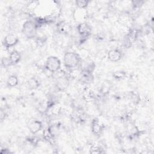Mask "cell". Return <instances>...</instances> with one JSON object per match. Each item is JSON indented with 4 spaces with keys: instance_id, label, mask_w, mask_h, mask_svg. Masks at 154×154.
I'll use <instances>...</instances> for the list:
<instances>
[{
    "instance_id": "1",
    "label": "cell",
    "mask_w": 154,
    "mask_h": 154,
    "mask_svg": "<svg viewBox=\"0 0 154 154\" xmlns=\"http://www.w3.org/2000/svg\"><path fill=\"white\" fill-rule=\"evenodd\" d=\"M81 58L79 54L74 51H67L63 55V63L69 71L78 68L81 63Z\"/></svg>"
},
{
    "instance_id": "2",
    "label": "cell",
    "mask_w": 154,
    "mask_h": 154,
    "mask_svg": "<svg viewBox=\"0 0 154 154\" xmlns=\"http://www.w3.org/2000/svg\"><path fill=\"white\" fill-rule=\"evenodd\" d=\"M38 28L34 20H26L22 27V32L28 39L35 38L37 35Z\"/></svg>"
},
{
    "instance_id": "3",
    "label": "cell",
    "mask_w": 154,
    "mask_h": 154,
    "mask_svg": "<svg viewBox=\"0 0 154 154\" xmlns=\"http://www.w3.org/2000/svg\"><path fill=\"white\" fill-rule=\"evenodd\" d=\"M61 63L60 60L56 56L51 55L47 58L45 61V67L54 73L61 69Z\"/></svg>"
},
{
    "instance_id": "4",
    "label": "cell",
    "mask_w": 154,
    "mask_h": 154,
    "mask_svg": "<svg viewBox=\"0 0 154 154\" xmlns=\"http://www.w3.org/2000/svg\"><path fill=\"white\" fill-rule=\"evenodd\" d=\"M96 64L90 58H87L81 60L79 66L82 73H92L95 69Z\"/></svg>"
},
{
    "instance_id": "5",
    "label": "cell",
    "mask_w": 154,
    "mask_h": 154,
    "mask_svg": "<svg viewBox=\"0 0 154 154\" xmlns=\"http://www.w3.org/2000/svg\"><path fill=\"white\" fill-rule=\"evenodd\" d=\"M76 31L79 37L87 38L91 34L92 27L88 23L84 22L78 23Z\"/></svg>"
},
{
    "instance_id": "6",
    "label": "cell",
    "mask_w": 154,
    "mask_h": 154,
    "mask_svg": "<svg viewBox=\"0 0 154 154\" xmlns=\"http://www.w3.org/2000/svg\"><path fill=\"white\" fill-rule=\"evenodd\" d=\"M72 17L73 20L78 23L85 22L88 13L87 9H81L76 8L72 11Z\"/></svg>"
},
{
    "instance_id": "7",
    "label": "cell",
    "mask_w": 154,
    "mask_h": 154,
    "mask_svg": "<svg viewBox=\"0 0 154 154\" xmlns=\"http://www.w3.org/2000/svg\"><path fill=\"white\" fill-rule=\"evenodd\" d=\"M69 84V77H68L67 74L66 75L56 78L55 86L58 91H64L67 89Z\"/></svg>"
},
{
    "instance_id": "8",
    "label": "cell",
    "mask_w": 154,
    "mask_h": 154,
    "mask_svg": "<svg viewBox=\"0 0 154 154\" xmlns=\"http://www.w3.org/2000/svg\"><path fill=\"white\" fill-rule=\"evenodd\" d=\"M19 41V37L16 34L12 33L8 34L4 38L2 45L7 50L10 48H14V46L18 43Z\"/></svg>"
},
{
    "instance_id": "9",
    "label": "cell",
    "mask_w": 154,
    "mask_h": 154,
    "mask_svg": "<svg viewBox=\"0 0 154 154\" xmlns=\"http://www.w3.org/2000/svg\"><path fill=\"white\" fill-rule=\"evenodd\" d=\"M103 123L97 117L93 119L91 123V132L95 136H100L104 130Z\"/></svg>"
},
{
    "instance_id": "10",
    "label": "cell",
    "mask_w": 154,
    "mask_h": 154,
    "mask_svg": "<svg viewBox=\"0 0 154 154\" xmlns=\"http://www.w3.org/2000/svg\"><path fill=\"white\" fill-rule=\"evenodd\" d=\"M107 58L112 62H117L122 57V52L118 48H113L107 52Z\"/></svg>"
},
{
    "instance_id": "11",
    "label": "cell",
    "mask_w": 154,
    "mask_h": 154,
    "mask_svg": "<svg viewBox=\"0 0 154 154\" xmlns=\"http://www.w3.org/2000/svg\"><path fill=\"white\" fill-rule=\"evenodd\" d=\"M43 123L41 121L38 120H35L31 122L28 126L29 131L32 134L35 135L40 131L43 128Z\"/></svg>"
},
{
    "instance_id": "12",
    "label": "cell",
    "mask_w": 154,
    "mask_h": 154,
    "mask_svg": "<svg viewBox=\"0 0 154 154\" xmlns=\"http://www.w3.org/2000/svg\"><path fill=\"white\" fill-rule=\"evenodd\" d=\"M57 29L60 34H67L72 30V27L69 23L64 20H63L57 23Z\"/></svg>"
},
{
    "instance_id": "13",
    "label": "cell",
    "mask_w": 154,
    "mask_h": 154,
    "mask_svg": "<svg viewBox=\"0 0 154 154\" xmlns=\"http://www.w3.org/2000/svg\"><path fill=\"white\" fill-rule=\"evenodd\" d=\"M21 58L22 57H21L20 53L16 49L14 50L13 52L9 54L8 58H9L11 66L16 65L17 63H19L21 60Z\"/></svg>"
},
{
    "instance_id": "14",
    "label": "cell",
    "mask_w": 154,
    "mask_h": 154,
    "mask_svg": "<svg viewBox=\"0 0 154 154\" xmlns=\"http://www.w3.org/2000/svg\"><path fill=\"white\" fill-rule=\"evenodd\" d=\"M94 81V76L93 73H82L79 78V81L84 85H88L91 84Z\"/></svg>"
},
{
    "instance_id": "15",
    "label": "cell",
    "mask_w": 154,
    "mask_h": 154,
    "mask_svg": "<svg viewBox=\"0 0 154 154\" xmlns=\"http://www.w3.org/2000/svg\"><path fill=\"white\" fill-rule=\"evenodd\" d=\"M26 83L28 88L30 90H36L40 85V82L39 80L34 76L29 78V79L27 81Z\"/></svg>"
},
{
    "instance_id": "16",
    "label": "cell",
    "mask_w": 154,
    "mask_h": 154,
    "mask_svg": "<svg viewBox=\"0 0 154 154\" xmlns=\"http://www.w3.org/2000/svg\"><path fill=\"white\" fill-rule=\"evenodd\" d=\"M6 82L8 87H14L17 86L19 83L18 77L16 75H11L8 77Z\"/></svg>"
},
{
    "instance_id": "17",
    "label": "cell",
    "mask_w": 154,
    "mask_h": 154,
    "mask_svg": "<svg viewBox=\"0 0 154 154\" xmlns=\"http://www.w3.org/2000/svg\"><path fill=\"white\" fill-rule=\"evenodd\" d=\"M129 96L130 100L134 105H137L140 102V97L139 94L137 91H132L131 92H130Z\"/></svg>"
},
{
    "instance_id": "18",
    "label": "cell",
    "mask_w": 154,
    "mask_h": 154,
    "mask_svg": "<svg viewBox=\"0 0 154 154\" xmlns=\"http://www.w3.org/2000/svg\"><path fill=\"white\" fill-rule=\"evenodd\" d=\"M90 1L86 0H77L75 2L76 8L81 9H87Z\"/></svg>"
},
{
    "instance_id": "19",
    "label": "cell",
    "mask_w": 154,
    "mask_h": 154,
    "mask_svg": "<svg viewBox=\"0 0 154 154\" xmlns=\"http://www.w3.org/2000/svg\"><path fill=\"white\" fill-rule=\"evenodd\" d=\"M112 77L117 80H122L126 77V73L123 70H117L112 73Z\"/></svg>"
},
{
    "instance_id": "20",
    "label": "cell",
    "mask_w": 154,
    "mask_h": 154,
    "mask_svg": "<svg viewBox=\"0 0 154 154\" xmlns=\"http://www.w3.org/2000/svg\"><path fill=\"white\" fill-rule=\"evenodd\" d=\"M110 89H111V85L108 82L103 83L100 87V93L102 95L105 96L109 93Z\"/></svg>"
},
{
    "instance_id": "21",
    "label": "cell",
    "mask_w": 154,
    "mask_h": 154,
    "mask_svg": "<svg viewBox=\"0 0 154 154\" xmlns=\"http://www.w3.org/2000/svg\"><path fill=\"white\" fill-rule=\"evenodd\" d=\"M51 109L52 114L54 116L59 115L63 111V108L58 103H55V105H54Z\"/></svg>"
},
{
    "instance_id": "22",
    "label": "cell",
    "mask_w": 154,
    "mask_h": 154,
    "mask_svg": "<svg viewBox=\"0 0 154 154\" xmlns=\"http://www.w3.org/2000/svg\"><path fill=\"white\" fill-rule=\"evenodd\" d=\"M39 1H29L26 4V8L29 11H33L35 10V9L37 8V7L39 5Z\"/></svg>"
},
{
    "instance_id": "23",
    "label": "cell",
    "mask_w": 154,
    "mask_h": 154,
    "mask_svg": "<svg viewBox=\"0 0 154 154\" xmlns=\"http://www.w3.org/2000/svg\"><path fill=\"white\" fill-rule=\"evenodd\" d=\"M90 152L91 153H100L103 152L102 151L101 147L96 146H92L90 149Z\"/></svg>"
},
{
    "instance_id": "24",
    "label": "cell",
    "mask_w": 154,
    "mask_h": 154,
    "mask_svg": "<svg viewBox=\"0 0 154 154\" xmlns=\"http://www.w3.org/2000/svg\"><path fill=\"white\" fill-rule=\"evenodd\" d=\"M1 65L4 67H7L9 66H11L8 57H3L2 58V60H1Z\"/></svg>"
}]
</instances>
